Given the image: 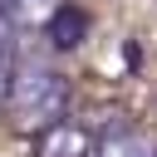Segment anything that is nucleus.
I'll return each instance as SVG.
<instances>
[{"mask_svg": "<svg viewBox=\"0 0 157 157\" xmlns=\"http://www.w3.org/2000/svg\"><path fill=\"white\" fill-rule=\"evenodd\" d=\"M5 108H10V123H15L20 132H44V128L64 123L69 83H64V74H54L49 64H25V69L10 78Z\"/></svg>", "mask_w": 157, "mask_h": 157, "instance_id": "f257e3e1", "label": "nucleus"}, {"mask_svg": "<svg viewBox=\"0 0 157 157\" xmlns=\"http://www.w3.org/2000/svg\"><path fill=\"white\" fill-rule=\"evenodd\" d=\"M34 157H93V142H88V128L78 123H54L34 137Z\"/></svg>", "mask_w": 157, "mask_h": 157, "instance_id": "f03ea898", "label": "nucleus"}, {"mask_svg": "<svg viewBox=\"0 0 157 157\" xmlns=\"http://www.w3.org/2000/svg\"><path fill=\"white\" fill-rule=\"evenodd\" d=\"M44 34H49L54 49H78L83 34H88V15L74 10V5H54V15L44 20Z\"/></svg>", "mask_w": 157, "mask_h": 157, "instance_id": "7ed1b4c3", "label": "nucleus"}, {"mask_svg": "<svg viewBox=\"0 0 157 157\" xmlns=\"http://www.w3.org/2000/svg\"><path fill=\"white\" fill-rule=\"evenodd\" d=\"M93 157H152V142L142 132H132V128H118L103 142H93Z\"/></svg>", "mask_w": 157, "mask_h": 157, "instance_id": "20e7f679", "label": "nucleus"}, {"mask_svg": "<svg viewBox=\"0 0 157 157\" xmlns=\"http://www.w3.org/2000/svg\"><path fill=\"white\" fill-rule=\"evenodd\" d=\"M49 15H54V0H0L5 25H44Z\"/></svg>", "mask_w": 157, "mask_h": 157, "instance_id": "39448f33", "label": "nucleus"}, {"mask_svg": "<svg viewBox=\"0 0 157 157\" xmlns=\"http://www.w3.org/2000/svg\"><path fill=\"white\" fill-rule=\"evenodd\" d=\"M10 78H15V54H10V25L0 20V103L10 93Z\"/></svg>", "mask_w": 157, "mask_h": 157, "instance_id": "423d86ee", "label": "nucleus"}, {"mask_svg": "<svg viewBox=\"0 0 157 157\" xmlns=\"http://www.w3.org/2000/svg\"><path fill=\"white\" fill-rule=\"evenodd\" d=\"M152 157H157V152H152Z\"/></svg>", "mask_w": 157, "mask_h": 157, "instance_id": "0eeeda50", "label": "nucleus"}]
</instances>
